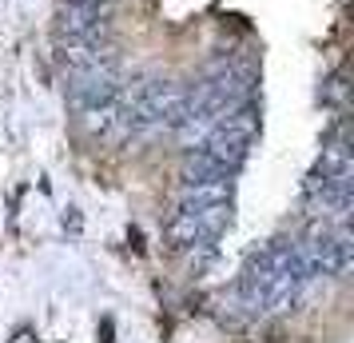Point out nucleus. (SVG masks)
<instances>
[{
  "label": "nucleus",
  "instance_id": "nucleus-1",
  "mask_svg": "<svg viewBox=\"0 0 354 343\" xmlns=\"http://www.w3.org/2000/svg\"><path fill=\"white\" fill-rule=\"evenodd\" d=\"M187 104V84L179 80H144L136 88H124L120 116H115V136H151V132H171Z\"/></svg>",
  "mask_w": 354,
  "mask_h": 343
},
{
  "label": "nucleus",
  "instance_id": "nucleus-2",
  "mask_svg": "<svg viewBox=\"0 0 354 343\" xmlns=\"http://www.w3.org/2000/svg\"><path fill=\"white\" fill-rule=\"evenodd\" d=\"M255 136H259V108H255V100H247L239 108H231V112H227L195 148H187V152H195L199 160H207L211 168L235 176L243 164H247V156H251Z\"/></svg>",
  "mask_w": 354,
  "mask_h": 343
},
{
  "label": "nucleus",
  "instance_id": "nucleus-3",
  "mask_svg": "<svg viewBox=\"0 0 354 343\" xmlns=\"http://www.w3.org/2000/svg\"><path fill=\"white\" fill-rule=\"evenodd\" d=\"M231 228V204H176V212L163 224V240L176 252L211 247Z\"/></svg>",
  "mask_w": 354,
  "mask_h": 343
},
{
  "label": "nucleus",
  "instance_id": "nucleus-4",
  "mask_svg": "<svg viewBox=\"0 0 354 343\" xmlns=\"http://www.w3.org/2000/svg\"><path fill=\"white\" fill-rule=\"evenodd\" d=\"M112 0H60L56 8V44L92 40L112 33Z\"/></svg>",
  "mask_w": 354,
  "mask_h": 343
},
{
  "label": "nucleus",
  "instance_id": "nucleus-5",
  "mask_svg": "<svg viewBox=\"0 0 354 343\" xmlns=\"http://www.w3.org/2000/svg\"><path fill=\"white\" fill-rule=\"evenodd\" d=\"M56 68L64 72V80H76V76H88V72H104V68H120L115 40L112 36H92V40L56 44Z\"/></svg>",
  "mask_w": 354,
  "mask_h": 343
},
{
  "label": "nucleus",
  "instance_id": "nucleus-6",
  "mask_svg": "<svg viewBox=\"0 0 354 343\" xmlns=\"http://www.w3.org/2000/svg\"><path fill=\"white\" fill-rule=\"evenodd\" d=\"M351 267H354V236L346 224H335V231H330V252H326V276L346 279Z\"/></svg>",
  "mask_w": 354,
  "mask_h": 343
}]
</instances>
